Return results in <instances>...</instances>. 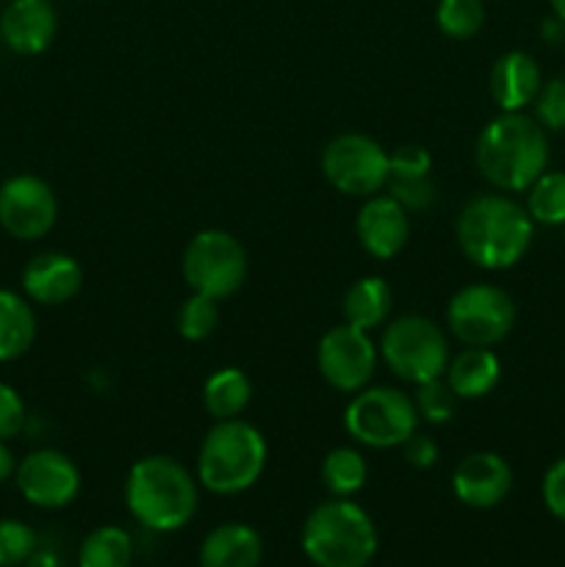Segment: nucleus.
<instances>
[{"label": "nucleus", "instance_id": "a878e982", "mask_svg": "<svg viewBox=\"0 0 565 567\" xmlns=\"http://www.w3.org/2000/svg\"><path fill=\"white\" fill-rule=\"evenodd\" d=\"M526 214L535 225L563 227L565 225V172H543L526 188Z\"/></svg>", "mask_w": 565, "mask_h": 567}, {"label": "nucleus", "instance_id": "9d476101", "mask_svg": "<svg viewBox=\"0 0 565 567\" xmlns=\"http://www.w3.org/2000/svg\"><path fill=\"white\" fill-rule=\"evenodd\" d=\"M321 172L347 197H374L388 186V150L366 133H341L321 153Z\"/></svg>", "mask_w": 565, "mask_h": 567}, {"label": "nucleus", "instance_id": "bb28decb", "mask_svg": "<svg viewBox=\"0 0 565 567\" xmlns=\"http://www.w3.org/2000/svg\"><path fill=\"white\" fill-rule=\"evenodd\" d=\"M435 22L449 39H471L485 25L482 0H438Z\"/></svg>", "mask_w": 565, "mask_h": 567}, {"label": "nucleus", "instance_id": "423d86ee", "mask_svg": "<svg viewBox=\"0 0 565 567\" xmlns=\"http://www.w3.org/2000/svg\"><path fill=\"white\" fill-rule=\"evenodd\" d=\"M413 396L399 388H371L355 393L343 410V430L355 443L369 449L402 446L419 430Z\"/></svg>", "mask_w": 565, "mask_h": 567}, {"label": "nucleus", "instance_id": "f704fd0d", "mask_svg": "<svg viewBox=\"0 0 565 567\" xmlns=\"http://www.w3.org/2000/svg\"><path fill=\"white\" fill-rule=\"evenodd\" d=\"M541 496L548 513L565 524V457L554 460L541 482Z\"/></svg>", "mask_w": 565, "mask_h": 567}, {"label": "nucleus", "instance_id": "7ed1b4c3", "mask_svg": "<svg viewBox=\"0 0 565 567\" xmlns=\"http://www.w3.org/2000/svg\"><path fill=\"white\" fill-rule=\"evenodd\" d=\"M199 504V482L186 465L166 454L136 460L125 476V507L144 529L177 532L188 526Z\"/></svg>", "mask_w": 565, "mask_h": 567}, {"label": "nucleus", "instance_id": "a211bd4d", "mask_svg": "<svg viewBox=\"0 0 565 567\" xmlns=\"http://www.w3.org/2000/svg\"><path fill=\"white\" fill-rule=\"evenodd\" d=\"M543 86V75L537 61L524 50H510L499 55L487 75V89H491L493 103L502 114L524 111L526 105L535 103L537 92Z\"/></svg>", "mask_w": 565, "mask_h": 567}, {"label": "nucleus", "instance_id": "20e7f679", "mask_svg": "<svg viewBox=\"0 0 565 567\" xmlns=\"http://www.w3.org/2000/svg\"><path fill=\"white\" fill-rule=\"evenodd\" d=\"M299 546L316 567H369L380 548V535L360 504L332 496L310 509Z\"/></svg>", "mask_w": 565, "mask_h": 567}, {"label": "nucleus", "instance_id": "72a5a7b5", "mask_svg": "<svg viewBox=\"0 0 565 567\" xmlns=\"http://www.w3.org/2000/svg\"><path fill=\"white\" fill-rule=\"evenodd\" d=\"M25 421L28 413L22 396L9 382H0V441H11L20 435L25 430Z\"/></svg>", "mask_w": 565, "mask_h": 567}, {"label": "nucleus", "instance_id": "6e6552de", "mask_svg": "<svg viewBox=\"0 0 565 567\" xmlns=\"http://www.w3.org/2000/svg\"><path fill=\"white\" fill-rule=\"evenodd\" d=\"M183 280L194 293L222 299L233 297L247 280V249L227 230H199L183 249Z\"/></svg>", "mask_w": 565, "mask_h": 567}, {"label": "nucleus", "instance_id": "4c0bfd02", "mask_svg": "<svg viewBox=\"0 0 565 567\" xmlns=\"http://www.w3.org/2000/svg\"><path fill=\"white\" fill-rule=\"evenodd\" d=\"M14 471H17V460L14 454H11L9 441H0V485H3L6 480H11Z\"/></svg>", "mask_w": 565, "mask_h": 567}, {"label": "nucleus", "instance_id": "cd10ccee", "mask_svg": "<svg viewBox=\"0 0 565 567\" xmlns=\"http://www.w3.org/2000/svg\"><path fill=\"white\" fill-rule=\"evenodd\" d=\"M219 327V302L203 293H194L177 310V332L186 341H205Z\"/></svg>", "mask_w": 565, "mask_h": 567}, {"label": "nucleus", "instance_id": "5701e85b", "mask_svg": "<svg viewBox=\"0 0 565 567\" xmlns=\"http://www.w3.org/2000/svg\"><path fill=\"white\" fill-rule=\"evenodd\" d=\"M253 399V382L236 365L216 369L203 385V408L214 421L242 419Z\"/></svg>", "mask_w": 565, "mask_h": 567}, {"label": "nucleus", "instance_id": "c756f323", "mask_svg": "<svg viewBox=\"0 0 565 567\" xmlns=\"http://www.w3.org/2000/svg\"><path fill=\"white\" fill-rule=\"evenodd\" d=\"M39 548L37 532L17 518H0V567H20Z\"/></svg>", "mask_w": 565, "mask_h": 567}, {"label": "nucleus", "instance_id": "ea45409f", "mask_svg": "<svg viewBox=\"0 0 565 567\" xmlns=\"http://www.w3.org/2000/svg\"><path fill=\"white\" fill-rule=\"evenodd\" d=\"M552 6V14H557L559 20H565V0H548Z\"/></svg>", "mask_w": 565, "mask_h": 567}, {"label": "nucleus", "instance_id": "ddd939ff", "mask_svg": "<svg viewBox=\"0 0 565 567\" xmlns=\"http://www.w3.org/2000/svg\"><path fill=\"white\" fill-rule=\"evenodd\" d=\"M20 496L39 509H64L81 493V471L59 449H37L17 463Z\"/></svg>", "mask_w": 565, "mask_h": 567}, {"label": "nucleus", "instance_id": "4be33fe9", "mask_svg": "<svg viewBox=\"0 0 565 567\" xmlns=\"http://www.w3.org/2000/svg\"><path fill=\"white\" fill-rule=\"evenodd\" d=\"M37 341V316L25 297L0 288V363L22 358Z\"/></svg>", "mask_w": 565, "mask_h": 567}, {"label": "nucleus", "instance_id": "dca6fc26", "mask_svg": "<svg viewBox=\"0 0 565 567\" xmlns=\"http://www.w3.org/2000/svg\"><path fill=\"white\" fill-rule=\"evenodd\" d=\"M83 288V269L72 255L42 252L28 260L22 269V291L25 299L44 308H55L75 299Z\"/></svg>", "mask_w": 565, "mask_h": 567}, {"label": "nucleus", "instance_id": "6ab92c4d", "mask_svg": "<svg viewBox=\"0 0 565 567\" xmlns=\"http://www.w3.org/2000/svg\"><path fill=\"white\" fill-rule=\"evenodd\" d=\"M199 567H260L264 540L249 524H222L199 543Z\"/></svg>", "mask_w": 565, "mask_h": 567}, {"label": "nucleus", "instance_id": "c85d7f7f", "mask_svg": "<svg viewBox=\"0 0 565 567\" xmlns=\"http://www.w3.org/2000/svg\"><path fill=\"white\" fill-rule=\"evenodd\" d=\"M415 410H419V419H424L427 424H449L454 419V410H458L460 399L454 396L452 388L446 385V380H427L421 385H415Z\"/></svg>", "mask_w": 565, "mask_h": 567}, {"label": "nucleus", "instance_id": "473e14b6", "mask_svg": "<svg viewBox=\"0 0 565 567\" xmlns=\"http://www.w3.org/2000/svg\"><path fill=\"white\" fill-rule=\"evenodd\" d=\"M386 188L408 214L410 210H427L438 199V188L432 186L430 177H419V181H388Z\"/></svg>", "mask_w": 565, "mask_h": 567}, {"label": "nucleus", "instance_id": "2f4dec72", "mask_svg": "<svg viewBox=\"0 0 565 567\" xmlns=\"http://www.w3.org/2000/svg\"><path fill=\"white\" fill-rule=\"evenodd\" d=\"M388 164H391L388 181H419V177H430L432 155L419 144H402L388 153Z\"/></svg>", "mask_w": 565, "mask_h": 567}, {"label": "nucleus", "instance_id": "e433bc0d", "mask_svg": "<svg viewBox=\"0 0 565 567\" xmlns=\"http://www.w3.org/2000/svg\"><path fill=\"white\" fill-rule=\"evenodd\" d=\"M541 37L546 39L548 44H565V20H559L557 14L546 17V20L541 22Z\"/></svg>", "mask_w": 565, "mask_h": 567}, {"label": "nucleus", "instance_id": "f257e3e1", "mask_svg": "<svg viewBox=\"0 0 565 567\" xmlns=\"http://www.w3.org/2000/svg\"><path fill=\"white\" fill-rule=\"evenodd\" d=\"M460 252L485 271H502L518 264L532 247L535 221L524 205L507 194H480L458 216Z\"/></svg>", "mask_w": 565, "mask_h": 567}, {"label": "nucleus", "instance_id": "58836bf2", "mask_svg": "<svg viewBox=\"0 0 565 567\" xmlns=\"http://www.w3.org/2000/svg\"><path fill=\"white\" fill-rule=\"evenodd\" d=\"M25 567H59V557L53 551H44V548H37L28 559Z\"/></svg>", "mask_w": 565, "mask_h": 567}, {"label": "nucleus", "instance_id": "f03ea898", "mask_svg": "<svg viewBox=\"0 0 565 567\" xmlns=\"http://www.w3.org/2000/svg\"><path fill=\"white\" fill-rule=\"evenodd\" d=\"M474 161L480 175L499 192H526L548 169V136L524 111L499 114L476 136Z\"/></svg>", "mask_w": 565, "mask_h": 567}, {"label": "nucleus", "instance_id": "c9c22d12", "mask_svg": "<svg viewBox=\"0 0 565 567\" xmlns=\"http://www.w3.org/2000/svg\"><path fill=\"white\" fill-rule=\"evenodd\" d=\"M399 449H402L408 465H413V468H419V471L432 468V465L438 463V457H441V449H438V443L432 441L430 435H421L419 430H415L413 435H410Z\"/></svg>", "mask_w": 565, "mask_h": 567}, {"label": "nucleus", "instance_id": "0eeeda50", "mask_svg": "<svg viewBox=\"0 0 565 567\" xmlns=\"http://www.w3.org/2000/svg\"><path fill=\"white\" fill-rule=\"evenodd\" d=\"M380 354L388 369L410 385L443 377L449 365V341L441 327L427 316H397L386 324Z\"/></svg>", "mask_w": 565, "mask_h": 567}, {"label": "nucleus", "instance_id": "aec40b11", "mask_svg": "<svg viewBox=\"0 0 565 567\" xmlns=\"http://www.w3.org/2000/svg\"><path fill=\"white\" fill-rule=\"evenodd\" d=\"M443 380L452 388L454 396L460 402H471V399H482L499 385L502 380V363L491 349L482 347H465L463 352L449 358Z\"/></svg>", "mask_w": 565, "mask_h": 567}, {"label": "nucleus", "instance_id": "9b49d317", "mask_svg": "<svg viewBox=\"0 0 565 567\" xmlns=\"http://www.w3.org/2000/svg\"><path fill=\"white\" fill-rule=\"evenodd\" d=\"M377 354L380 349L371 341V332L358 330L352 324H338L321 336L316 349V365L319 374L332 391L358 393L371 382L377 371Z\"/></svg>", "mask_w": 565, "mask_h": 567}, {"label": "nucleus", "instance_id": "7c9ffc66", "mask_svg": "<svg viewBox=\"0 0 565 567\" xmlns=\"http://www.w3.org/2000/svg\"><path fill=\"white\" fill-rule=\"evenodd\" d=\"M535 120L543 131H565V75L552 78L535 97Z\"/></svg>", "mask_w": 565, "mask_h": 567}, {"label": "nucleus", "instance_id": "a19ab883", "mask_svg": "<svg viewBox=\"0 0 565 567\" xmlns=\"http://www.w3.org/2000/svg\"><path fill=\"white\" fill-rule=\"evenodd\" d=\"M563 48H565V44H563Z\"/></svg>", "mask_w": 565, "mask_h": 567}, {"label": "nucleus", "instance_id": "f8f14e48", "mask_svg": "<svg viewBox=\"0 0 565 567\" xmlns=\"http://www.w3.org/2000/svg\"><path fill=\"white\" fill-rule=\"evenodd\" d=\"M59 219V199L48 181L14 175L0 186V227L17 241H39Z\"/></svg>", "mask_w": 565, "mask_h": 567}, {"label": "nucleus", "instance_id": "39448f33", "mask_svg": "<svg viewBox=\"0 0 565 567\" xmlns=\"http://www.w3.org/2000/svg\"><path fill=\"white\" fill-rule=\"evenodd\" d=\"M269 446L258 426L244 419L214 421L197 452V482L216 496H238L260 480Z\"/></svg>", "mask_w": 565, "mask_h": 567}, {"label": "nucleus", "instance_id": "2eb2a0df", "mask_svg": "<svg viewBox=\"0 0 565 567\" xmlns=\"http://www.w3.org/2000/svg\"><path fill=\"white\" fill-rule=\"evenodd\" d=\"M358 241L371 258L388 260L397 258L410 238V214L391 197V194H374L366 197L363 208L355 219Z\"/></svg>", "mask_w": 565, "mask_h": 567}, {"label": "nucleus", "instance_id": "b1692460", "mask_svg": "<svg viewBox=\"0 0 565 567\" xmlns=\"http://www.w3.org/2000/svg\"><path fill=\"white\" fill-rule=\"evenodd\" d=\"M369 480V463L363 454L352 446H338L321 460V482L336 498H352L360 493Z\"/></svg>", "mask_w": 565, "mask_h": 567}, {"label": "nucleus", "instance_id": "412c9836", "mask_svg": "<svg viewBox=\"0 0 565 567\" xmlns=\"http://www.w3.org/2000/svg\"><path fill=\"white\" fill-rule=\"evenodd\" d=\"M393 291L386 277L369 275L355 280L343 293V321L358 330H377L391 321Z\"/></svg>", "mask_w": 565, "mask_h": 567}, {"label": "nucleus", "instance_id": "f3484780", "mask_svg": "<svg viewBox=\"0 0 565 567\" xmlns=\"http://www.w3.org/2000/svg\"><path fill=\"white\" fill-rule=\"evenodd\" d=\"M59 14L50 0H11L0 14V37L17 55H39L53 44Z\"/></svg>", "mask_w": 565, "mask_h": 567}, {"label": "nucleus", "instance_id": "1a4fd4ad", "mask_svg": "<svg viewBox=\"0 0 565 567\" xmlns=\"http://www.w3.org/2000/svg\"><path fill=\"white\" fill-rule=\"evenodd\" d=\"M446 324L449 332L465 347L491 349L513 332L515 302L504 288L471 282L449 299Z\"/></svg>", "mask_w": 565, "mask_h": 567}, {"label": "nucleus", "instance_id": "4468645a", "mask_svg": "<svg viewBox=\"0 0 565 567\" xmlns=\"http://www.w3.org/2000/svg\"><path fill=\"white\" fill-rule=\"evenodd\" d=\"M513 491V468L496 452H471L454 465L452 493L471 509L499 507Z\"/></svg>", "mask_w": 565, "mask_h": 567}, {"label": "nucleus", "instance_id": "393cba45", "mask_svg": "<svg viewBox=\"0 0 565 567\" xmlns=\"http://www.w3.org/2000/svg\"><path fill=\"white\" fill-rule=\"evenodd\" d=\"M133 540L122 526H97L78 548V567H131Z\"/></svg>", "mask_w": 565, "mask_h": 567}]
</instances>
